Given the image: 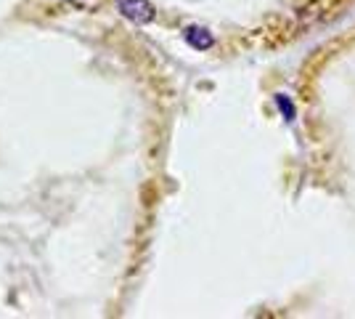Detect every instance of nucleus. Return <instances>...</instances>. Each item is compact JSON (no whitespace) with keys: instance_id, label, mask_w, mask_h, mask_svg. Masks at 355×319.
<instances>
[{"instance_id":"nucleus-3","label":"nucleus","mask_w":355,"mask_h":319,"mask_svg":"<svg viewBox=\"0 0 355 319\" xmlns=\"http://www.w3.org/2000/svg\"><path fill=\"white\" fill-rule=\"evenodd\" d=\"M276 104H279V109H282V115L286 117V120H295V106H292V101H286L284 93L276 96Z\"/></svg>"},{"instance_id":"nucleus-1","label":"nucleus","mask_w":355,"mask_h":319,"mask_svg":"<svg viewBox=\"0 0 355 319\" xmlns=\"http://www.w3.org/2000/svg\"><path fill=\"white\" fill-rule=\"evenodd\" d=\"M114 8L119 11L122 19H128L130 24H151L157 19V8L151 0H114Z\"/></svg>"},{"instance_id":"nucleus-2","label":"nucleus","mask_w":355,"mask_h":319,"mask_svg":"<svg viewBox=\"0 0 355 319\" xmlns=\"http://www.w3.org/2000/svg\"><path fill=\"white\" fill-rule=\"evenodd\" d=\"M183 40L186 46L193 48V51H209L215 46V35L207 30V27H199V24H189L183 30Z\"/></svg>"}]
</instances>
